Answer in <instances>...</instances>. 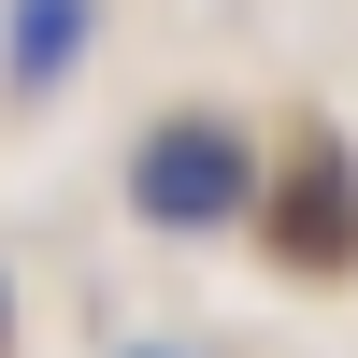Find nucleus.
I'll return each instance as SVG.
<instances>
[{
    "label": "nucleus",
    "instance_id": "5",
    "mask_svg": "<svg viewBox=\"0 0 358 358\" xmlns=\"http://www.w3.org/2000/svg\"><path fill=\"white\" fill-rule=\"evenodd\" d=\"M143 358H172V344H143Z\"/></svg>",
    "mask_w": 358,
    "mask_h": 358
},
{
    "label": "nucleus",
    "instance_id": "4",
    "mask_svg": "<svg viewBox=\"0 0 358 358\" xmlns=\"http://www.w3.org/2000/svg\"><path fill=\"white\" fill-rule=\"evenodd\" d=\"M0 358H15V287H0Z\"/></svg>",
    "mask_w": 358,
    "mask_h": 358
},
{
    "label": "nucleus",
    "instance_id": "1",
    "mask_svg": "<svg viewBox=\"0 0 358 358\" xmlns=\"http://www.w3.org/2000/svg\"><path fill=\"white\" fill-rule=\"evenodd\" d=\"M129 215L143 229H244L258 215V143L229 115H158L129 143Z\"/></svg>",
    "mask_w": 358,
    "mask_h": 358
},
{
    "label": "nucleus",
    "instance_id": "3",
    "mask_svg": "<svg viewBox=\"0 0 358 358\" xmlns=\"http://www.w3.org/2000/svg\"><path fill=\"white\" fill-rule=\"evenodd\" d=\"M72 57H86V0H0V72H15V101L72 86Z\"/></svg>",
    "mask_w": 358,
    "mask_h": 358
},
{
    "label": "nucleus",
    "instance_id": "2",
    "mask_svg": "<svg viewBox=\"0 0 358 358\" xmlns=\"http://www.w3.org/2000/svg\"><path fill=\"white\" fill-rule=\"evenodd\" d=\"M258 244H273L301 287L358 273V158H344V129H301L273 172H258Z\"/></svg>",
    "mask_w": 358,
    "mask_h": 358
}]
</instances>
